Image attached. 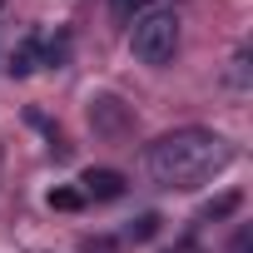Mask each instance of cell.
Returning <instances> with one entry per match:
<instances>
[{"mask_svg":"<svg viewBox=\"0 0 253 253\" xmlns=\"http://www.w3.org/2000/svg\"><path fill=\"white\" fill-rule=\"evenodd\" d=\"M80 194L94 199V204H109V199L124 194V174L119 169H84L80 174Z\"/></svg>","mask_w":253,"mask_h":253,"instance_id":"cell-4","label":"cell"},{"mask_svg":"<svg viewBox=\"0 0 253 253\" xmlns=\"http://www.w3.org/2000/svg\"><path fill=\"white\" fill-rule=\"evenodd\" d=\"M238 204H243V194H223V199L204 204V213H199V218H204V223H218V218H228V213H233Z\"/></svg>","mask_w":253,"mask_h":253,"instance_id":"cell-7","label":"cell"},{"mask_svg":"<svg viewBox=\"0 0 253 253\" xmlns=\"http://www.w3.org/2000/svg\"><path fill=\"white\" fill-rule=\"evenodd\" d=\"M159 0H114V10L119 15H144V10H154Z\"/></svg>","mask_w":253,"mask_h":253,"instance_id":"cell-11","label":"cell"},{"mask_svg":"<svg viewBox=\"0 0 253 253\" xmlns=\"http://www.w3.org/2000/svg\"><path fill=\"white\" fill-rule=\"evenodd\" d=\"M45 65V35L40 30H25L15 45H10V55H5V70L15 75V80H25V75H35Z\"/></svg>","mask_w":253,"mask_h":253,"instance_id":"cell-3","label":"cell"},{"mask_svg":"<svg viewBox=\"0 0 253 253\" xmlns=\"http://www.w3.org/2000/svg\"><path fill=\"white\" fill-rule=\"evenodd\" d=\"M65 60H70V35H55V40H45V65H55V70H60Z\"/></svg>","mask_w":253,"mask_h":253,"instance_id":"cell-9","label":"cell"},{"mask_svg":"<svg viewBox=\"0 0 253 253\" xmlns=\"http://www.w3.org/2000/svg\"><path fill=\"white\" fill-rule=\"evenodd\" d=\"M169 253H209V248H204V243H199V238H184V243H174V248H169Z\"/></svg>","mask_w":253,"mask_h":253,"instance_id":"cell-13","label":"cell"},{"mask_svg":"<svg viewBox=\"0 0 253 253\" xmlns=\"http://www.w3.org/2000/svg\"><path fill=\"white\" fill-rule=\"evenodd\" d=\"M0 10H5V0H0Z\"/></svg>","mask_w":253,"mask_h":253,"instance_id":"cell-14","label":"cell"},{"mask_svg":"<svg viewBox=\"0 0 253 253\" xmlns=\"http://www.w3.org/2000/svg\"><path fill=\"white\" fill-rule=\"evenodd\" d=\"M159 223H164L159 213H139V218H134L129 228H124V233H129L134 243H144V238H154V233H159Z\"/></svg>","mask_w":253,"mask_h":253,"instance_id":"cell-8","label":"cell"},{"mask_svg":"<svg viewBox=\"0 0 253 253\" xmlns=\"http://www.w3.org/2000/svg\"><path fill=\"white\" fill-rule=\"evenodd\" d=\"M119 99H89V119L99 124L104 134H119L124 129V109H114Z\"/></svg>","mask_w":253,"mask_h":253,"instance_id":"cell-5","label":"cell"},{"mask_svg":"<svg viewBox=\"0 0 253 253\" xmlns=\"http://www.w3.org/2000/svg\"><path fill=\"white\" fill-rule=\"evenodd\" d=\"M228 253H253V228H248V223H238V233H233Z\"/></svg>","mask_w":253,"mask_h":253,"instance_id":"cell-12","label":"cell"},{"mask_svg":"<svg viewBox=\"0 0 253 253\" xmlns=\"http://www.w3.org/2000/svg\"><path fill=\"white\" fill-rule=\"evenodd\" d=\"M129 50H134V60L149 65V70L169 65L174 50H179V15H174L169 5H154V10L134 15V25H129Z\"/></svg>","mask_w":253,"mask_h":253,"instance_id":"cell-2","label":"cell"},{"mask_svg":"<svg viewBox=\"0 0 253 253\" xmlns=\"http://www.w3.org/2000/svg\"><path fill=\"white\" fill-rule=\"evenodd\" d=\"M233 159H238L233 139H223L218 129H199V124H189V129H169V134H159L144 149L149 179L159 189H179V194L213 184Z\"/></svg>","mask_w":253,"mask_h":253,"instance_id":"cell-1","label":"cell"},{"mask_svg":"<svg viewBox=\"0 0 253 253\" xmlns=\"http://www.w3.org/2000/svg\"><path fill=\"white\" fill-rule=\"evenodd\" d=\"M84 204V194L80 189H50V209H65V213H75Z\"/></svg>","mask_w":253,"mask_h":253,"instance_id":"cell-10","label":"cell"},{"mask_svg":"<svg viewBox=\"0 0 253 253\" xmlns=\"http://www.w3.org/2000/svg\"><path fill=\"white\" fill-rule=\"evenodd\" d=\"M228 89H233V94L248 89V45H238V55H233V65H228Z\"/></svg>","mask_w":253,"mask_h":253,"instance_id":"cell-6","label":"cell"}]
</instances>
